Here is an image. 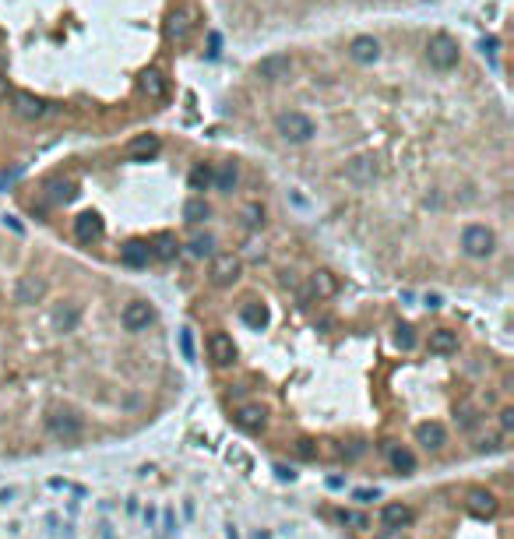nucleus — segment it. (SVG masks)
<instances>
[{
    "mask_svg": "<svg viewBox=\"0 0 514 539\" xmlns=\"http://www.w3.org/2000/svg\"><path fill=\"white\" fill-rule=\"evenodd\" d=\"M197 515V504H194V497H187L184 500V518H194Z\"/></svg>",
    "mask_w": 514,
    "mask_h": 539,
    "instance_id": "46",
    "label": "nucleus"
},
{
    "mask_svg": "<svg viewBox=\"0 0 514 539\" xmlns=\"http://www.w3.org/2000/svg\"><path fill=\"white\" fill-rule=\"evenodd\" d=\"M176 342H180V356H184L187 363H194V359H197V346H194V332H191V328H180Z\"/></svg>",
    "mask_w": 514,
    "mask_h": 539,
    "instance_id": "29",
    "label": "nucleus"
},
{
    "mask_svg": "<svg viewBox=\"0 0 514 539\" xmlns=\"http://www.w3.org/2000/svg\"><path fill=\"white\" fill-rule=\"evenodd\" d=\"M14 497H18V490H14V487H4V490H0V504H4V507H8V504H14Z\"/></svg>",
    "mask_w": 514,
    "mask_h": 539,
    "instance_id": "44",
    "label": "nucleus"
},
{
    "mask_svg": "<svg viewBox=\"0 0 514 539\" xmlns=\"http://www.w3.org/2000/svg\"><path fill=\"white\" fill-rule=\"evenodd\" d=\"M239 321H244L250 332H264L268 328V307L264 304H244L239 307Z\"/></svg>",
    "mask_w": 514,
    "mask_h": 539,
    "instance_id": "21",
    "label": "nucleus"
},
{
    "mask_svg": "<svg viewBox=\"0 0 514 539\" xmlns=\"http://www.w3.org/2000/svg\"><path fill=\"white\" fill-rule=\"evenodd\" d=\"M194 11L191 8H184V11H173L169 14V21H166V36L173 39V43H187V36H191V28H194Z\"/></svg>",
    "mask_w": 514,
    "mask_h": 539,
    "instance_id": "12",
    "label": "nucleus"
},
{
    "mask_svg": "<svg viewBox=\"0 0 514 539\" xmlns=\"http://www.w3.org/2000/svg\"><path fill=\"white\" fill-rule=\"evenodd\" d=\"M236 423L244 430H261L264 427V409L261 405H239L236 409Z\"/></svg>",
    "mask_w": 514,
    "mask_h": 539,
    "instance_id": "24",
    "label": "nucleus"
},
{
    "mask_svg": "<svg viewBox=\"0 0 514 539\" xmlns=\"http://www.w3.org/2000/svg\"><path fill=\"white\" fill-rule=\"evenodd\" d=\"M381 522H384V529H391V532H402L409 522H412V511L405 504H384L381 507Z\"/></svg>",
    "mask_w": 514,
    "mask_h": 539,
    "instance_id": "16",
    "label": "nucleus"
},
{
    "mask_svg": "<svg viewBox=\"0 0 514 539\" xmlns=\"http://www.w3.org/2000/svg\"><path fill=\"white\" fill-rule=\"evenodd\" d=\"M159 138L156 134H138V138H131L127 141V148L124 152L131 156V159H152V156H159Z\"/></svg>",
    "mask_w": 514,
    "mask_h": 539,
    "instance_id": "15",
    "label": "nucleus"
},
{
    "mask_svg": "<svg viewBox=\"0 0 514 539\" xmlns=\"http://www.w3.org/2000/svg\"><path fill=\"white\" fill-rule=\"evenodd\" d=\"M345 180H349V184H356V187H370L374 180H377V162H374L370 156L349 159V162H345Z\"/></svg>",
    "mask_w": 514,
    "mask_h": 539,
    "instance_id": "8",
    "label": "nucleus"
},
{
    "mask_svg": "<svg viewBox=\"0 0 514 539\" xmlns=\"http://www.w3.org/2000/svg\"><path fill=\"white\" fill-rule=\"evenodd\" d=\"M458 423H462V427H475V423H479V409H475L472 402H462V405H458Z\"/></svg>",
    "mask_w": 514,
    "mask_h": 539,
    "instance_id": "36",
    "label": "nucleus"
},
{
    "mask_svg": "<svg viewBox=\"0 0 514 539\" xmlns=\"http://www.w3.org/2000/svg\"><path fill=\"white\" fill-rule=\"evenodd\" d=\"M257 78H264V81H286L289 74H292V56L289 53H268V56H261L257 60Z\"/></svg>",
    "mask_w": 514,
    "mask_h": 539,
    "instance_id": "5",
    "label": "nucleus"
},
{
    "mask_svg": "<svg viewBox=\"0 0 514 539\" xmlns=\"http://www.w3.org/2000/svg\"><path fill=\"white\" fill-rule=\"evenodd\" d=\"M377 539H405V536H402V532H391V529H387V532H381Z\"/></svg>",
    "mask_w": 514,
    "mask_h": 539,
    "instance_id": "52",
    "label": "nucleus"
},
{
    "mask_svg": "<svg viewBox=\"0 0 514 539\" xmlns=\"http://www.w3.org/2000/svg\"><path fill=\"white\" fill-rule=\"evenodd\" d=\"M398 346H402V349H412V346H416V335H412V328H409V324L398 328Z\"/></svg>",
    "mask_w": 514,
    "mask_h": 539,
    "instance_id": "42",
    "label": "nucleus"
},
{
    "mask_svg": "<svg viewBox=\"0 0 514 539\" xmlns=\"http://www.w3.org/2000/svg\"><path fill=\"white\" fill-rule=\"evenodd\" d=\"M8 92H11V85H8L4 74H0V99H8Z\"/></svg>",
    "mask_w": 514,
    "mask_h": 539,
    "instance_id": "50",
    "label": "nucleus"
},
{
    "mask_svg": "<svg viewBox=\"0 0 514 539\" xmlns=\"http://www.w3.org/2000/svg\"><path fill=\"white\" fill-rule=\"evenodd\" d=\"M152 321H156V307L148 304V299H131V304H124V310H120V324H124L127 332H144Z\"/></svg>",
    "mask_w": 514,
    "mask_h": 539,
    "instance_id": "4",
    "label": "nucleus"
},
{
    "mask_svg": "<svg viewBox=\"0 0 514 539\" xmlns=\"http://www.w3.org/2000/svg\"><path fill=\"white\" fill-rule=\"evenodd\" d=\"M208 215H211V208H208V201H204V198H191V201L184 204V219H187V222H194V226H197V222H204Z\"/></svg>",
    "mask_w": 514,
    "mask_h": 539,
    "instance_id": "28",
    "label": "nucleus"
},
{
    "mask_svg": "<svg viewBox=\"0 0 514 539\" xmlns=\"http://www.w3.org/2000/svg\"><path fill=\"white\" fill-rule=\"evenodd\" d=\"M159 518H162V536H166V539H173V536L180 532V518L173 515V507H166V511H162Z\"/></svg>",
    "mask_w": 514,
    "mask_h": 539,
    "instance_id": "37",
    "label": "nucleus"
},
{
    "mask_svg": "<svg viewBox=\"0 0 514 539\" xmlns=\"http://www.w3.org/2000/svg\"><path fill=\"white\" fill-rule=\"evenodd\" d=\"M236 275H239V257L236 254H219L215 261H211V282L215 286H229V282H236Z\"/></svg>",
    "mask_w": 514,
    "mask_h": 539,
    "instance_id": "13",
    "label": "nucleus"
},
{
    "mask_svg": "<svg viewBox=\"0 0 514 539\" xmlns=\"http://www.w3.org/2000/svg\"><path fill=\"white\" fill-rule=\"evenodd\" d=\"M462 251L469 257H490L497 251V236L490 226H482V222H472L462 229Z\"/></svg>",
    "mask_w": 514,
    "mask_h": 539,
    "instance_id": "3",
    "label": "nucleus"
},
{
    "mask_svg": "<svg viewBox=\"0 0 514 539\" xmlns=\"http://www.w3.org/2000/svg\"><path fill=\"white\" fill-rule=\"evenodd\" d=\"M479 46H482V53H497V46H500V39H493V36H490V39H482Z\"/></svg>",
    "mask_w": 514,
    "mask_h": 539,
    "instance_id": "45",
    "label": "nucleus"
},
{
    "mask_svg": "<svg viewBox=\"0 0 514 539\" xmlns=\"http://www.w3.org/2000/svg\"><path fill=\"white\" fill-rule=\"evenodd\" d=\"M427 349L437 352V356H447L458 349V332H451V328H433L430 339H427Z\"/></svg>",
    "mask_w": 514,
    "mask_h": 539,
    "instance_id": "18",
    "label": "nucleus"
},
{
    "mask_svg": "<svg viewBox=\"0 0 514 539\" xmlns=\"http://www.w3.org/2000/svg\"><path fill=\"white\" fill-rule=\"evenodd\" d=\"M419 441L427 444V447H444L447 444V430L440 423H422L419 427Z\"/></svg>",
    "mask_w": 514,
    "mask_h": 539,
    "instance_id": "27",
    "label": "nucleus"
},
{
    "mask_svg": "<svg viewBox=\"0 0 514 539\" xmlns=\"http://www.w3.org/2000/svg\"><path fill=\"white\" fill-rule=\"evenodd\" d=\"M74 184L71 180H50L46 184V191H43V201L46 204H67V201H74Z\"/></svg>",
    "mask_w": 514,
    "mask_h": 539,
    "instance_id": "20",
    "label": "nucleus"
},
{
    "mask_svg": "<svg viewBox=\"0 0 514 539\" xmlns=\"http://www.w3.org/2000/svg\"><path fill=\"white\" fill-rule=\"evenodd\" d=\"M46 296V282L43 279H36V275H21L18 282H14V304H39V299Z\"/></svg>",
    "mask_w": 514,
    "mask_h": 539,
    "instance_id": "11",
    "label": "nucleus"
},
{
    "mask_svg": "<svg viewBox=\"0 0 514 539\" xmlns=\"http://www.w3.org/2000/svg\"><path fill=\"white\" fill-rule=\"evenodd\" d=\"M352 497H356L359 504H370V500L381 497V490H377V487H374V490H370V487H359V490H352Z\"/></svg>",
    "mask_w": 514,
    "mask_h": 539,
    "instance_id": "40",
    "label": "nucleus"
},
{
    "mask_svg": "<svg viewBox=\"0 0 514 539\" xmlns=\"http://www.w3.org/2000/svg\"><path fill=\"white\" fill-rule=\"evenodd\" d=\"M458 60H462V50H458V43L451 39L447 32H433L427 39V64L433 71H455Z\"/></svg>",
    "mask_w": 514,
    "mask_h": 539,
    "instance_id": "2",
    "label": "nucleus"
},
{
    "mask_svg": "<svg viewBox=\"0 0 514 539\" xmlns=\"http://www.w3.org/2000/svg\"><path fill=\"white\" fill-rule=\"evenodd\" d=\"M191 187H194V191H208V187H211V166L201 162V166L191 169Z\"/></svg>",
    "mask_w": 514,
    "mask_h": 539,
    "instance_id": "32",
    "label": "nucleus"
},
{
    "mask_svg": "<svg viewBox=\"0 0 514 539\" xmlns=\"http://www.w3.org/2000/svg\"><path fill=\"white\" fill-rule=\"evenodd\" d=\"M60 529H64V518H60L56 511L46 515V536H60Z\"/></svg>",
    "mask_w": 514,
    "mask_h": 539,
    "instance_id": "41",
    "label": "nucleus"
},
{
    "mask_svg": "<svg viewBox=\"0 0 514 539\" xmlns=\"http://www.w3.org/2000/svg\"><path fill=\"white\" fill-rule=\"evenodd\" d=\"M141 522H144L148 532L159 529V507H156V504H144V507H141Z\"/></svg>",
    "mask_w": 514,
    "mask_h": 539,
    "instance_id": "38",
    "label": "nucleus"
},
{
    "mask_svg": "<svg viewBox=\"0 0 514 539\" xmlns=\"http://www.w3.org/2000/svg\"><path fill=\"white\" fill-rule=\"evenodd\" d=\"M141 92L148 96V99H166V78L159 74V71H144L141 74Z\"/></svg>",
    "mask_w": 514,
    "mask_h": 539,
    "instance_id": "23",
    "label": "nucleus"
},
{
    "mask_svg": "<svg viewBox=\"0 0 514 539\" xmlns=\"http://www.w3.org/2000/svg\"><path fill=\"white\" fill-rule=\"evenodd\" d=\"M335 293H339V282H335V275H331V272H317L310 279V296L328 299V296H335Z\"/></svg>",
    "mask_w": 514,
    "mask_h": 539,
    "instance_id": "25",
    "label": "nucleus"
},
{
    "mask_svg": "<svg viewBox=\"0 0 514 539\" xmlns=\"http://www.w3.org/2000/svg\"><path fill=\"white\" fill-rule=\"evenodd\" d=\"M275 131L289 141V145H307L314 134H317V124L307 116V113H299V109H286L275 116Z\"/></svg>",
    "mask_w": 514,
    "mask_h": 539,
    "instance_id": "1",
    "label": "nucleus"
},
{
    "mask_svg": "<svg viewBox=\"0 0 514 539\" xmlns=\"http://www.w3.org/2000/svg\"><path fill=\"white\" fill-rule=\"evenodd\" d=\"M387 462H391V469H395V472H412L416 469V455L409 452V447H391Z\"/></svg>",
    "mask_w": 514,
    "mask_h": 539,
    "instance_id": "26",
    "label": "nucleus"
},
{
    "mask_svg": "<svg viewBox=\"0 0 514 539\" xmlns=\"http://www.w3.org/2000/svg\"><path fill=\"white\" fill-rule=\"evenodd\" d=\"M500 427H504V434L514 430V409H504V412H500Z\"/></svg>",
    "mask_w": 514,
    "mask_h": 539,
    "instance_id": "43",
    "label": "nucleus"
},
{
    "mask_svg": "<svg viewBox=\"0 0 514 539\" xmlns=\"http://www.w3.org/2000/svg\"><path fill=\"white\" fill-rule=\"evenodd\" d=\"M148 251H152V257H159V261H173L180 254V244H176V236L162 233V236H156L152 244H148Z\"/></svg>",
    "mask_w": 514,
    "mask_h": 539,
    "instance_id": "22",
    "label": "nucleus"
},
{
    "mask_svg": "<svg viewBox=\"0 0 514 539\" xmlns=\"http://www.w3.org/2000/svg\"><path fill=\"white\" fill-rule=\"evenodd\" d=\"M96 539H116V529H113V522L106 515L96 522Z\"/></svg>",
    "mask_w": 514,
    "mask_h": 539,
    "instance_id": "39",
    "label": "nucleus"
},
{
    "mask_svg": "<svg viewBox=\"0 0 514 539\" xmlns=\"http://www.w3.org/2000/svg\"><path fill=\"white\" fill-rule=\"evenodd\" d=\"M275 472H279V479H296V472H292V469H286V465H279Z\"/></svg>",
    "mask_w": 514,
    "mask_h": 539,
    "instance_id": "51",
    "label": "nucleus"
},
{
    "mask_svg": "<svg viewBox=\"0 0 514 539\" xmlns=\"http://www.w3.org/2000/svg\"><path fill=\"white\" fill-rule=\"evenodd\" d=\"M148 261H152V251H148V244H141V240H131L127 247H120V264L148 268Z\"/></svg>",
    "mask_w": 514,
    "mask_h": 539,
    "instance_id": "17",
    "label": "nucleus"
},
{
    "mask_svg": "<svg viewBox=\"0 0 514 539\" xmlns=\"http://www.w3.org/2000/svg\"><path fill=\"white\" fill-rule=\"evenodd\" d=\"M296 452H299V455H303V458H314V447H310L307 441H299V447H296Z\"/></svg>",
    "mask_w": 514,
    "mask_h": 539,
    "instance_id": "49",
    "label": "nucleus"
},
{
    "mask_svg": "<svg viewBox=\"0 0 514 539\" xmlns=\"http://www.w3.org/2000/svg\"><path fill=\"white\" fill-rule=\"evenodd\" d=\"M124 511H127V515H138V511H141V504H138V497H127V504H124Z\"/></svg>",
    "mask_w": 514,
    "mask_h": 539,
    "instance_id": "47",
    "label": "nucleus"
},
{
    "mask_svg": "<svg viewBox=\"0 0 514 539\" xmlns=\"http://www.w3.org/2000/svg\"><path fill=\"white\" fill-rule=\"evenodd\" d=\"M74 236L81 240V244H96V240H103V219L92 215V212H85L74 219Z\"/></svg>",
    "mask_w": 514,
    "mask_h": 539,
    "instance_id": "14",
    "label": "nucleus"
},
{
    "mask_svg": "<svg viewBox=\"0 0 514 539\" xmlns=\"http://www.w3.org/2000/svg\"><path fill=\"white\" fill-rule=\"evenodd\" d=\"M14 116H21V120H43L46 113H50V106L39 99V96H32V92H14Z\"/></svg>",
    "mask_w": 514,
    "mask_h": 539,
    "instance_id": "10",
    "label": "nucleus"
},
{
    "mask_svg": "<svg viewBox=\"0 0 514 539\" xmlns=\"http://www.w3.org/2000/svg\"><path fill=\"white\" fill-rule=\"evenodd\" d=\"M208 359L215 367H229L236 359V346H233V339L226 332H211L208 335Z\"/></svg>",
    "mask_w": 514,
    "mask_h": 539,
    "instance_id": "9",
    "label": "nucleus"
},
{
    "mask_svg": "<svg viewBox=\"0 0 514 539\" xmlns=\"http://www.w3.org/2000/svg\"><path fill=\"white\" fill-rule=\"evenodd\" d=\"M345 53H349L352 64H363V67L377 64V60H381V39L377 36H356V39H349Z\"/></svg>",
    "mask_w": 514,
    "mask_h": 539,
    "instance_id": "7",
    "label": "nucleus"
},
{
    "mask_svg": "<svg viewBox=\"0 0 514 539\" xmlns=\"http://www.w3.org/2000/svg\"><path fill=\"white\" fill-rule=\"evenodd\" d=\"M469 507H472L475 515L493 511V494H486V490H472V494H469Z\"/></svg>",
    "mask_w": 514,
    "mask_h": 539,
    "instance_id": "31",
    "label": "nucleus"
},
{
    "mask_svg": "<svg viewBox=\"0 0 514 539\" xmlns=\"http://www.w3.org/2000/svg\"><path fill=\"white\" fill-rule=\"evenodd\" d=\"M339 518L345 522V525H352V529H370V518L367 515H359V511H349V507H342V511H339Z\"/></svg>",
    "mask_w": 514,
    "mask_h": 539,
    "instance_id": "34",
    "label": "nucleus"
},
{
    "mask_svg": "<svg viewBox=\"0 0 514 539\" xmlns=\"http://www.w3.org/2000/svg\"><path fill=\"white\" fill-rule=\"evenodd\" d=\"M46 430H50L56 441L71 444V441L81 437V419H78L74 412H50V416H46Z\"/></svg>",
    "mask_w": 514,
    "mask_h": 539,
    "instance_id": "6",
    "label": "nucleus"
},
{
    "mask_svg": "<svg viewBox=\"0 0 514 539\" xmlns=\"http://www.w3.org/2000/svg\"><path fill=\"white\" fill-rule=\"evenodd\" d=\"M53 321H56V328H60V332H74V328H78V321H81V310H78V307H60Z\"/></svg>",
    "mask_w": 514,
    "mask_h": 539,
    "instance_id": "30",
    "label": "nucleus"
},
{
    "mask_svg": "<svg viewBox=\"0 0 514 539\" xmlns=\"http://www.w3.org/2000/svg\"><path fill=\"white\" fill-rule=\"evenodd\" d=\"M226 539H239V525L236 522H226Z\"/></svg>",
    "mask_w": 514,
    "mask_h": 539,
    "instance_id": "48",
    "label": "nucleus"
},
{
    "mask_svg": "<svg viewBox=\"0 0 514 539\" xmlns=\"http://www.w3.org/2000/svg\"><path fill=\"white\" fill-rule=\"evenodd\" d=\"M236 184H239V169H236V162H222L219 169H211V187H215V191L229 194V191H236Z\"/></svg>",
    "mask_w": 514,
    "mask_h": 539,
    "instance_id": "19",
    "label": "nucleus"
},
{
    "mask_svg": "<svg viewBox=\"0 0 514 539\" xmlns=\"http://www.w3.org/2000/svg\"><path fill=\"white\" fill-rule=\"evenodd\" d=\"M211 247H215V240L204 233V236H194V240H191V247H187V251H191L194 257H211Z\"/></svg>",
    "mask_w": 514,
    "mask_h": 539,
    "instance_id": "33",
    "label": "nucleus"
},
{
    "mask_svg": "<svg viewBox=\"0 0 514 539\" xmlns=\"http://www.w3.org/2000/svg\"><path fill=\"white\" fill-rule=\"evenodd\" d=\"M244 222H247V226H264V208H261L257 201L244 204Z\"/></svg>",
    "mask_w": 514,
    "mask_h": 539,
    "instance_id": "35",
    "label": "nucleus"
}]
</instances>
